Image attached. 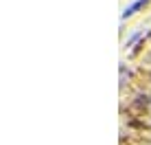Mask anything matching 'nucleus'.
I'll use <instances>...</instances> for the list:
<instances>
[{"instance_id": "nucleus-1", "label": "nucleus", "mask_w": 151, "mask_h": 145, "mask_svg": "<svg viewBox=\"0 0 151 145\" xmlns=\"http://www.w3.org/2000/svg\"><path fill=\"white\" fill-rule=\"evenodd\" d=\"M145 2H147V0H138V2H134V4H132L129 9H125V13H123V15H125V18H127V15H132L134 11H136V9H140V7H142Z\"/></svg>"}]
</instances>
